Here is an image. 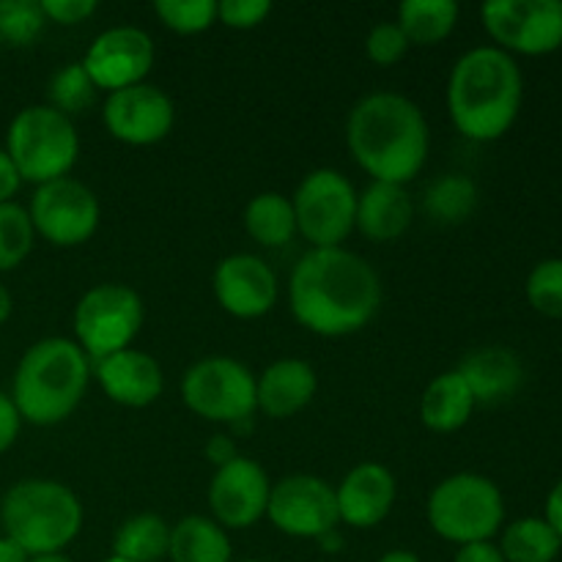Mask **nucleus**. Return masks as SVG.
<instances>
[{"instance_id":"f257e3e1","label":"nucleus","mask_w":562,"mask_h":562,"mask_svg":"<svg viewBox=\"0 0 562 562\" xmlns=\"http://www.w3.org/2000/svg\"><path fill=\"white\" fill-rule=\"evenodd\" d=\"M289 305L305 329L324 338H340L376 316L382 280L366 258L346 247L311 250L291 272Z\"/></svg>"},{"instance_id":"f03ea898","label":"nucleus","mask_w":562,"mask_h":562,"mask_svg":"<svg viewBox=\"0 0 562 562\" xmlns=\"http://www.w3.org/2000/svg\"><path fill=\"white\" fill-rule=\"evenodd\" d=\"M346 143L373 181L401 184L415 179L428 159V121L404 93L376 91L362 97L346 121Z\"/></svg>"},{"instance_id":"7ed1b4c3","label":"nucleus","mask_w":562,"mask_h":562,"mask_svg":"<svg viewBox=\"0 0 562 562\" xmlns=\"http://www.w3.org/2000/svg\"><path fill=\"white\" fill-rule=\"evenodd\" d=\"M521 99L525 80L519 64L499 47L470 49L450 71L448 113L470 140H499L519 119Z\"/></svg>"},{"instance_id":"20e7f679","label":"nucleus","mask_w":562,"mask_h":562,"mask_svg":"<svg viewBox=\"0 0 562 562\" xmlns=\"http://www.w3.org/2000/svg\"><path fill=\"white\" fill-rule=\"evenodd\" d=\"M91 360L69 338H44L22 355L14 373V401L22 420L58 426L86 398Z\"/></svg>"},{"instance_id":"39448f33","label":"nucleus","mask_w":562,"mask_h":562,"mask_svg":"<svg viewBox=\"0 0 562 562\" xmlns=\"http://www.w3.org/2000/svg\"><path fill=\"white\" fill-rule=\"evenodd\" d=\"M5 538L31 558L58 554L82 527V505L69 486L58 481H22L0 503Z\"/></svg>"},{"instance_id":"423d86ee","label":"nucleus","mask_w":562,"mask_h":562,"mask_svg":"<svg viewBox=\"0 0 562 562\" xmlns=\"http://www.w3.org/2000/svg\"><path fill=\"white\" fill-rule=\"evenodd\" d=\"M5 154L14 162L20 179L33 184L66 179L80 157V137L75 124L49 104L20 110L9 126Z\"/></svg>"},{"instance_id":"0eeeda50","label":"nucleus","mask_w":562,"mask_h":562,"mask_svg":"<svg viewBox=\"0 0 562 562\" xmlns=\"http://www.w3.org/2000/svg\"><path fill=\"white\" fill-rule=\"evenodd\" d=\"M428 525L450 543L492 541L505 521V499L494 481L477 472H459L439 483L426 505Z\"/></svg>"},{"instance_id":"6e6552de","label":"nucleus","mask_w":562,"mask_h":562,"mask_svg":"<svg viewBox=\"0 0 562 562\" xmlns=\"http://www.w3.org/2000/svg\"><path fill=\"white\" fill-rule=\"evenodd\" d=\"M143 318L146 307L135 289L121 283L93 285L75 307V344L88 360L99 362L115 351L132 349Z\"/></svg>"},{"instance_id":"1a4fd4ad","label":"nucleus","mask_w":562,"mask_h":562,"mask_svg":"<svg viewBox=\"0 0 562 562\" xmlns=\"http://www.w3.org/2000/svg\"><path fill=\"white\" fill-rule=\"evenodd\" d=\"M181 398L203 420L239 426L258 409V382L239 360L206 357L184 373Z\"/></svg>"},{"instance_id":"9d476101","label":"nucleus","mask_w":562,"mask_h":562,"mask_svg":"<svg viewBox=\"0 0 562 562\" xmlns=\"http://www.w3.org/2000/svg\"><path fill=\"white\" fill-rule=\"evenodd\" d=\"M296 231L313 245V250L340 247L355 231L357 192L340 170L318 168L302 179L291 198Z\"/></svg>"},{"instance_id":"9b49d317","label":"nucleus","mask_w":562,"mask_h":562,"mask_svg":"<svg viewBox=\"0 0 562 562\" xmlns=\"http://www.w3.org/2000/svg\"><path fill=\"white\" fill-rule=\"evenodd\" d=\"M481 16L508 55H549L562 47V0H488Z\"/></svg>"},{"instance_id":"f8f14e48","label":"nucleus","mask_w":562,"mask_h":562,"mask_svg":"<svg viewBox=\"0 0 562 562\" xmlns=\"http://www.w3.org/2000/svg\"><path fill=\"white\" fill-rule=\"evenodd\" d=\"M31 223L33 231L58 247L86 245L99 228V209L97 195L91 187L77 179H55L38 187L31 198Z\"/></svg>"},{"instance_id":"ddd939ff","label":"nucleus","mask_w":562,"mask_h":562,"mask_svg":"<svg viewBox=\"0 0 562 562\" xmlns=\"http://www.w3.org/2000/svg\"><path fill=\"white\" fill-rule=\"evenodd\" d=\"M267 516L291 538H324L340 521L335 488L316 475H289L274 483Z\"/></svg>"},{"instance_id":"4468645a","label":"nucleus","mask_w":562,"mask_h":562,"mask_svg":"<svg viewBox=\"0 0 562 562\" xmlns=\"http://www.w3.org/2000/svg\"><path fill=\"white\" fill-rule=\"evenodd\" d=\"M82 66L91 75L93 86L108 93L140 86L154 66V42L143 27H108L91 42Z\"/></svg>"},{"instance_id":"2eb2a0df","label":"nucleus","mask_w":562,"mask_h":562,"mask_svg":"<svg viewBox=\"0 0 562 562\" xmlns=\"http://www.w3.org/2000/svg\"><path fill=\"white\" fill-rule=\"evenodd\" d=\"M173 99L148 82L108 93L104 102V126L126 146H154L165 140L173 130Z\"/></svg>"},{"instance_id":"dca6fc26","label":"nucleus","mask_w":562,"mask_h":562,"mask_svg":"<svg viewBox=\"0 0 562 562\" xmlns=\"http://www.w3.org/2000/svg\"><path fill=\"white\" fill-rule=\"evenodd\" d=\"M269 494H272V483L263 467L247 456H236L234 461L217 467L214 472L209 483V508L220 527L247 530L267 516Z\"/></svg>"},{"instance_id":"f3484780","label":"nucleus","mask_w":562,"mask_h":562,"mask_svg":"<svg viewBox=\"0 0 562 562\" xmlns=\"http://www.w3.org/2000/svg\"><path fill=\"white\" fill-rule=\"evenodd\" d=\"M214 296L236 318H261L278 302V278L263 258L234 252L214 269Z\"/></svg>"},{"instance_id":"a211bd4d","label":"nucleus","mask_w":562,"mask_h":562,"mask_svg":"<svg viewBox=\"0 0 562 562\" xmlns=\"http://www.w3.org/2000/svg\"><path fill=\"white\" fill-rule=\"evenodd\" d=\"M395 494H398V486L387 467L376 464V461L357 464L335 488L340 521L357 527V530L382 525L393 510Z\"/></svg>"},{"instance_id":"6ab92c4d","label":"nucleus","mask_w":562,"mask_h":562,"mask_svg":"<svg viewBox=\"0 0 562 562\" xmlns=\"http://www.w3.org/2000/svg\"><path fill=\"white\" fill-rule=\"evenodd\" d=\"M97 379L110 401L130 409L151 406L162 395V368L146 351L124 349L97 362Z\"/></svg>"},{"instance_id":"aec40b11","label":"nucleus","mask_w":562,"mask_h":562,"mask_svg":"<svg viewBox=\"0 0 562 562\" xmlns=\"http://www.w3.org/2000/svg\"><path fill=\"white\" fill-rule=\"evenodd\" d=\"M258 382V409L274 420L294 417L305 409L318 390V376L311 362L285 357L272 362Z\"/></svg>"},{"instance_id":"412c9836","label":"nucleus","mask_w":562,"mask_h":562,"mask_svg":"<svg viewBox=\"0 0 562 562\" xmlns=\"http://www.w3.org/2000/svg\"><path fill=\"white\" fill-rule=\"evenodd\" d=\"M415 220V203L401 184L373 181L357 195L355 228L371 241H395L409 231Z\"/></svg>"},{"instance_id":"4be33fe9","label":"nucleus","mask_w":562,"mask_h":562,"mask_svg":"<svg viewBox=\"0 0 562 562\" xmlns=\"http://www.w3.org/2000/svg\"><path fill=\"white\" fill-rule=\"evenodd\" d=\"M456 373L467 382L475 404L508 401L525 382V368H521L519 357L510 349H503V346L472 351L461 360Z\"/></svg>"},{"instance_id":"5701e85b","label":"nucleus","mask_w":562,"mask_h":562,"mask_svg":"<svg viewBox=\"0 0 562 562\" xmlns=\"http://www.w3.org/2000/svg\"><path fill=\"white\" fill-rule=\"evenodd\" d=\"M475 406L477 404L464 379L456 371H448L434 379L426 387V393H423L420 417L428 431L453 434L470 423Z\"/></svg>"},{"instance_id":"b1692460","label":"nucleus","mask_w":562,"mask_h":562,"mask_svg":"<svg viewBox=\"0 0 562 562\" xmlns=\"http://www.w3.org/2000/svg\"><path fill=\"white\" fill-rule=\"evenodd\" d=\"M168 558L173 562H234L228 536L209 516H184L170 530Z\"/></svg>"},{"instance_id":"393cba45","label":"nucleus","mask_w":562,"mask_h":562,"mask_svg":"<svg viewBox=\"0 0 562 562\" xmlns=\"http://www.w3.org/2000/svg\"><path fill=\"white\" fill-rule=\"evenodd\" d=\"M409 44L431 47L445 42L459 22V3L453 0H404L395 20Z\"/></svg>"},{"instance_id":"a878e982","label":"nucleus","mask_w":562,"mask_h":562,"mask_svg":"<svg viewBox=\"0 0 562 562\" xmlns=\"http://www.w3.org/2000/svg\"><path fill=\"white\" fill-rule=\"evenodd\" d=\"M170 527L157 514H137L119 527L113 538V558L126 562H159L168 558Z\"/></svg>"},{"instance_id":"bb28decb","label":"nucleus","mask_w":562,"mask_h":562,"mask_svg":"<svg viewBox=\"0 0 562 562\" xmlns=\"http://www.w3.org/2000/svg\"><path fill=\"white\" fill-rule=\"evenodd\" d=\"M245 228L263 247L289 245L296 234L291 198L280 195V192H258L245 209Z\"/></svg>"},{"instance_id":"cd10ccee","label":"nucleus","mask_w":562,"mask_h":562,"mask_svg":"<svg viewBox=\"0 0 562 562\" xmlns=\"http://www.w3.org/2000/svg\"><path fill=\"white\" fill-rule=\"evenodd\" d=\"M562 541L547 519L527 516L505 527L499 552L505 562H554L560 558Z\"/></svg>"},{"instance_id":"c85d7f7f","label":"nucleus","mask_w":562,"mask_h":562,"mask_svg":"<svg viewBox=\"0 0 562 562\" xmlns=\"http://www.w3.org/2000/svg\"><path fill=\"white\" fill-rule=\"evenodd\" d=\"M477 184L470 176L448 173L439 176L423 195V209L431 220L442 225H459L472 217L477 209Z\"/></svg>"},{"instance_id":"c756f323","label":"nucleus","mask_w":562,"mask_h":562,"mask_svg":"<svg viewBox=\"0 0 562 562\" xmlns=\"http://www.w3.org/2000/svg\"><path fill=\"white\" fill-rule=\"evenodd\" d=\"M97 91L99 88L93 86L91 75L86 71L82 60H75V64H66L64 69L55 71L53 80H49V108H55L66 119H71L77 113H86L97 102Z\"/></svg>"},{"instance_id":"7c9ffc66","label":"nucleus","mask_w":562,"mask_h":562,"mask_svg":"<svg viewBox=\"0 0 562 562\" xmlns=\"http://www.w3.org/2000/svg\"><path fill=\"white\" fill-rule=\"evenodd\" d=\"M31 214L16 203H0V272L20 267L33 247Z\"/></svg>"},{"instance_id":"2f4dec72","label":"nucleus","mask_w":562,"mask_h":562,"mask_svg":"<svg viewBox=\"0 0 562 562\" xmlns=\"http://www.w3.org/2000/svg\"><path fill=\"white\" fill-rule=\"evenodd\" d=\"M47 25L42 0H0V38L11 47H27Z\"/></svg>"},{"instance_id":"473e14b6","label":"nucleus","mask_w":562,"mask_h":562,"mask_svg":"<svg viewBox=\"0 0 562 562\" xmlns=\"http://www.w3.org/2000/svg\"><path fill=\"white\" fill-rule=\"evenodd\" d=\"M154 11L165 27L181 33V36H195L217 22L214 0H157Z\"/></svg>"},{"instance_id":"72a5a7b5","label":"nucleus","mask_w":562,"mask_h":562,"mask_svg":"<svg viewBox=\"0 0 562 562\" xmlns=\"http://www.w3.org/2000/svg\"><path fill=\"white\" fill-rule=\"evenodd\" d=\"M527 300L538 313L562 318V258H547L527 278Z\"/></svg>"},{"instance_id":"f704fd0d","label":"nucleus","mask_w":562,"mask_h":562,"mask_svg":"<svg viewBox=\"0 0 562 562\" xmlns=\"http://www.w3.org/2000/svg\"><path fill=\"white\" fill-rule=\"evenodd\" d=\"M409 47V38L404 36L398 22H379V25L371 27L366 38V55L376 66L398 64Z\"/></svg>"},{"instance_id":"c9c22d12","label":"nucleus","mask_w":562,"mask_h":562,"mask_svg":"<svg viewBox=\"0 0 562 562\" xmlns=\"http://www.w3.org/2000/svg\"><path fill=\"white\" fill-rule=\"evenodd\" d=\"M269 14H272L269 0H223V3H217V20L223 25L236 27V31L258 27Z\"/></svg>"},{"instance_id":"e433bc0d","label":"nucleus","mask_w":562,"mask_h":562,"mask_svg":"<svg viewBox=\"0 0 562 562\" xmlns=\"http://www.w3.org/2000/svg\"><path fill=\"white\" fill-rule=\"evenodd\" d=\"M42 11L60 25H77L97 14V0H42Z\"/></svg>"},{"instance_id":"4c0bfd02","label":"nucleus","mask_w":562,"mask_h":562,"mask_svg":"<svg viewBox=\"0 0 562 562\" xmlns=\"http://www.w3.org/2000/svg\"><path fill=\"white\" fill-rule=\"evenodd\" d=\"M20 426H22V417L20 412H16L11 395L0 393V453H5V450L16 442V437H20Z\"/></svg>"},{"instance_id":"58836bf2","label":"nucleus","mask_w":562,"mask_h":562,"mask_svg":"<svg viewBox=\"0 0 562 562\" xmlns=\"http://www.w3.org/2000/svg\"><path fill=\"white\" fill-rule=\"evenodd\" d=\"M453 562H505V558L499 552V547H494L492 541H481L461 547Z\"/></svg>"},{"instance_id":"ea45409f","label":"nucleus","mask_w":562,"mask_h":562,"mask_svg":"<svg viewBox=\"0 0 562 562\" xmlns=\"http://www.w3.org/2000/svg\"><path fill=\"white\" fill-rule=\"evenodd\" d=\"M20 173H16L14 162H11L9 154L0 148V203H9L11 195L20 190Z\"/></svg>"},{"instance_id":"a19ab883","label":"nucleus","mask_w":562,"mask_h":562,"mask_svg":"<svg viewBox=\"0 0 562 562\" xmlns=\"http://www.w3.org/2000/svg\"><path fill=\"white\" fill-rule=\"evenodd\" d=\"M236 456H239V453H236L234 442H231L228 437H212V439H209V445H206V459L212 461L214 467L228 464V461H234Z\"/></svg>"},{"instance_id":"79ce46f5","label":"nucleus","mask_w":562,"mask_h":562,"mask_svg":"<svg viewBox=\"0 0 562 562\" xmlns=\"http://www.w3.org/2000/svg\"><path fill=\"white\" fill-rule=\"evenodd\" d=\"M543 519L549 521V527H552V530L558 532V538L562 541V481L552 488V492H549V497H547V516H543Z\"/></svg>"},{"instance_id":"37998d69","label":"nucleus","mask_w":562,"mask_h":562,"mask_svg":"<svg viewBox=\"0 0 562 562\" xmlns=\"http://www.w3.org/2000/svg\"><path fill=\"white\" fill-rule=\"evenodd\" d=\"M0 562H31V554L3 536L0 538Z\"/></svg>"},{"instance_id":"c03bdc74","label":"nucleus","mask_w":562,"mask_h":562,"mask_svg":"<svg viewBox=\"0 0 562 562\" xmlns=\"http://www.w3.org/2000/svg\"><path fill=\"white\" fill-rule=\"evenodd\" d=\"M379 562H423L415 552H406V549H395V552H387Z\"/></svg>"},{"instance_id":"a18cd8bd","label":"nucleus","mask_w":562,"mask_h":562,"mask_svg":"<svg viewBox=\"0 0 562 562\" xmlns=\"http://www.w3.org/2000/svg\"><path fill=\"white\" fill-rule=\"evenodd\" d=\"M11 307H14V302H11V294H9V291H5V285L0 283V324L9 322Z\"/></svg>"},{"instance_id":"49530a36","label":"nucleus","mask_w":562,"mask_h":562,"mask_svg":"<svg viewBox=\"0 0 562 562\" xmlns=\"http://www.w3.org/2000/svg\"><path fill=\"white\" fill-rule=\"evenodd\" d=\"M31 562H75V560H69L66 558V554H42V558H31Z\"/></svg>"},{"instance_id":"de8ad7c7","label":"nucleus","mask_w":562,"mask_h":562,"mask_svg":"<svg viewBox=\"0 0 562 562\" xmlns=\"http://www.w3.org/2000/svg\"><path fill=\"white\" fill-rule=\"evenodd\" d=\"M104 562H126V560H121V558H108Z\"/></svg>"},{"instance_id":"09e8293b","label":"nucleus","mask_w":562,"mask_h":562,"mask_svg":"<svg viewBox=\"0 0 562 562\" xmlns=\"http://www.w3.org/2000/svg\"><path fill=\"white\" fill-rule=\"evenodd\" d=\"M236 562H258V560H236Z\"/></svg>"}]
</instances>
